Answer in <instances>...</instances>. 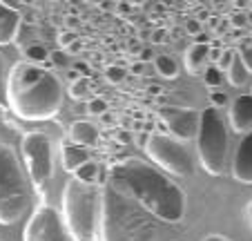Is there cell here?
<instances>
[{
    "instance_id": "4dcf8cb0",
    "label": "cell",
    "mask_w": 252,
    "mask_h": 241,
    "mask_svg": "<svg viewBox=\"0 0 252 241\" xmlns=\"http://www.w3.org/2000/svg\"><path fill=\"white\" fill-rule=\"evenodd\" d=\"M230 23H232V27H246L248 25V18H246V14H232L230 16Z\"/></svg>"
},
{
    "instance_id": "7c38bea8",
    "label": "cell",
    "mask_w": 252,
    "mask_h": 241,
    "mask_svg": "<svg viewBox=\"0 0 252 241\" xmlns=\"http://www.w3.org/2000/svg\"><path fill=\"white\" fill-rule=\"evenodd\" d=\"M228 121H230L232 132H237V134L252 132V94H239L230 103Z\"/></svg>"
},
{
    "instance_id": "d4e9b609",
    "label": "cell",
    "mask_w": 252,
    "mask_h": 241,
    "mask_svg": "<svg viewBox=\"0 0 252 241\" xmlns=\"http://www.w3.org/2000/svg\"><path fill=\"white\" fill-rule=\"evenodd\" d=\"M234 52H237V56L241 58V63L246 65V69L252 74V47L248 45V40L243 45H239V49H234Z\"/></svg>"
},
{
    "instance_id": "d6a6232c",
    "label": "cell",
    "mask_w": 252,
    "mask_h": 241,
    "mask_svg": "<svg viewBox=\"0 0 252 241\" xmlns=\"http://www.w3.org/2000/svg\"><path fill=\"white\" fill-rule=\"evenodd\" d=\"M150 58H154V52L150 47H145V49H141V54H138V61L145 65V61H150Z\"/></svg>"
},
{
    "instance_id": "d590c367",
    "label": "cell",
    "mask_w": 252,
    "mask_h": 241,
    "mask_svg": "<svg viewBox=\"0 0 252 241\" xmlns=\"http://www.w3.org/2000/svg\"><path fill=\"white\" fill-rule=\"evenodd\" d=\"M246 219H248V226H250V230H252V201L248 204V208H246Z\"/></svg>"
},
{
    "instance_id": "836d02e7",
    "label": "cell",
    "mask_w": 252,
    "mask_h": 241,
    "mask_svg": "<svg viewBox=\"0 0 252 241\" xmlns=\"http://www.w3.org/2000/svg\"><path fill=\"white\" fill-rule=\"evenodd\" d=\"M143 67H145V65H143L141 61H134V65H132V74H134V76L143 74Z\"/></svg>"
},
{
    "instance_id": "8fae6325",
    "label": "cell",
    "mask_w": 252,
    "mask_h": 241,
    "mask_svg": "<svg viewBox=\"0 0 252 241\" xmlns=\"http://www.w3.org/2000/svg\"><path fill=\"white\" fill-rule=\"evenodd\" d=\"M232 179L252 185V132L243 134L232 156Z\"/></svg>"
},
{
    "instance_id": "8d00e7d4",
    "label": "cell",
    "mask_w": 252,
    "mask_h": 241,
    "mask_svg": "<svg viewBox=\"0 0 252 241\" xmlns=\"http://www.w3.org/2000/svg\"><path fill=\"white\" fill-rule=\"evenodd\" d=\"M116 137H119L121 143H127V141H129V134L125 132V130H119V134H116Z\"/></svg>"
},
{
    "instance_id": "52a82bcc",
    "label": "cell",
    "mask_w": 252,
    "mask_h": 241,
    "mask_svg": "<svg viewBox=\"0 0 252 241\" xmlns=\"http://www.w3.org/2000/svg\"><path fill=\"white\" fill-rule=\"evenodd\" d=\"M20 156H23L27 176L36 190H43L54 179V147L52 138L43 130L25 132L20 138Z\"/></svg>"
},
{
    "instance_id": "5bb4252c",
    "label": "cell",
    "mask_w": 252,
    "mask_h": 241,
    "mask_svg": "<svg viewBox=\"0 0 252 241\" xmlns=\"http://www.w3.org/2000/svg\"><path fill=\"white\" fill-rule=\"evenodd\" d=\"M208 52L210 47L203 43H192L190 47L183 52V65L190 76H201L208 67Z\"/></svg>"
},
{
    "instance_id": "ffe728a7",
    "label": "cell",
    "mask_w": 252,
    "mask_h": 241,
    "mask_svg": "<svg viewBox=\"0 0 252 241\" xmlns=\"http://www.w3.org/2000/svg\"><path fill=\"white\" fill-rule=\"evenodd\" d=\"M23 56L27 63H32V65H38V67H45L49 63V52L45 45H38V43H33V45H27V47L23 49Z\"/></svg>"
},
{
    "instance_id": "7a4b0ae2",
    "label": "cell",
    "mask_w": 252,
    "mask_h": 241,
    "mask_svg": "<svg viewBox=\"0 0 252 241\" xmlns=\"http://www.w3.org/2000/svg\"><path fill=\"white\" fill-rule=\"evenodd\" d=\"M7 105L23 121H49L63 107L61 78L49 69L18 61L7 76Z\"/></svg>"
},
{
    "instance_id": "e575fe53",
    "label": "cell",
    "mask_w": 252,
    "mask_h": 241,
    "mask_svg": "<svg viewBox=\"0 0 252 241\" xmlns=\"http://www.w3.org/2000/svg\"><path fill=\"white\" fill-rule=\"evenodd\" d=\"M203 241H230V239L228 237H223V235H208Z\"/></svg>"
},
{
    "instance_id": "9c48e42d",
    "label": "cell",
    "mask_w": 252,
    "mask_h": 241,
    "mask_svg": "<svg viewBox=\"0 0 252 241\" xmlns=\"http://www.w3.org/2000/svg\"><path fill=\"white\" fill-rule=\"evenodd\" d=\"M61 212L49 204H40L29 214L23 228V241H67Z\"/></svg>"
},
{
    "instance_id": "1f68e13d",
    "label": "cell",
    "mask_w": 252,
    "mask_h": 241,
    "mask_svg": "<svg viewBox=\"0 0 252 241\" xmlns=\"http://www.w3.org/2000/svg\"><path fill=\"white\" fill-rule=\"evenodd\" d=\"M165 36H167V32H165V29H154V32H152V43L163 45V40H165Z\"/></svg>"
},
{
    "instance_id": "8992f818",
    "label": "cell",
    "mask_w": 252,
    "mask_h": 241,
    "mask_svg": "<svg viewBox=\"0 0 252 241\" xmlns=\"http://www.w3.org/2000/svg\"><path fill=\"white\" fill-rule=\"evenodd\" d=\"M196 154L199 163L210 176H221L228 159V125L219 109L205 107L199 112V128H196Z\"/></svg>"
},
{
    "instance_id": "cb8c5ba5",
    "label": "cell",
    "mask_w": 252,
    "mask_h": 241,
    "mask_svg": "<svg viewBox=\"0 0 252 241\" xmlns=\"http://www.w3.org/2000/svg\"><path fill=\"white\" fill-rule=\"evenodd\" d=\"M127 76V69L121 65H110L107 69H105V78L110 80V83H121V80Z\"/></svg>"
},
{
    "instance_id": "4316f807",
    "label": "cell",
    "mask_w": 252,
    "mask_h": 241,
    "mask_svg": "<svg viewBox=\"0 0 252 241\" xmlns=\"http://www.w3.org/2000/svg\"><path fill=\"white\" fill-rule=\"evenodd\" d=\"M186 32L190 34V36H196V38H199L201 34H203V23H201L199 18H188V20H186Z\"/></svg>"
},
{
    "instance_id": "ab89813d",
    "label": "cell",
    "mask_w": 252,
    "mask_h": 241,
    "mask_svg": "<svg viewBox=\"0 0 252 241\" xmlns=\"http://www.w3.org/2000/svg\"><path fill=\"white\" fill-rule=\"evenodd\" d=\"M250 94H252V92H250Z\"/></svg>"
},
{
    "instance_id": "f35d334b",
    "label": "cell",
    "mask_w": 252,
    "mask_h": 241,
    "mask_svg": "<svg viewBox=\"0 0 252 241\" xmlns=\"http://www.w3.org/2000/svg\"><path fill=\"white\" fill-rule=\"evenodd\" d=\"M246 18H248V25H252V11L250 14H246Z\"/></svg>"
},
{
    "instance_id": "3957f363",
    "label": "cell",
    "mask_w": 252,
    "mask_h": 241,
    "mask_svg": "<svg viewBox=\"0 0 252 241\" xmlns=\"http://www.w3.org/2000/svg\"><path fill=\"white\" fill-rule=\"evenodd\" d=\"M158 223L132 197L105 181L98 206V241H154Z\"/></svg>"
},
{
    "instance_id": "603a6c76",
    "label": "cell",
    "mask_w": 252,
    "mask_h": 241,
    "mask_svg": "<svg viewBox=\"0 0 252 241\" xmlns=\"http://www.w3.org/2000/svg\"><path fill=\"white\" fill-rule=\"evenodd\" d=\"M107 109H110V103L100 99V96H94L92 101H87V114H92V116H103V114H107Z\"/></svg>"
},
{
    "instance_id": "9a60e30c",
    "label": "cell",
    "mask_w": 252,
    "mask_h": 241,
    "mask_svg": "<svg viewBox=\"0 0 252 241\" xmlns=\"http://www.w3.org/2000/svg\"><path fill=\"white\" fill-rule=\"evenodd\" d=\"M87 161H90V150L74 145L71 141L61 143V166H63V170H67V172L74 174V172H76L83 163H87Z\"/></svg>"
},
{
    "instance_id": "277c9868",
    "label": "cell",
    "mask_w": 252,
    "mask_h": 241,
    "mask_svg": "<svg viewBox=\"0 0 252 241\" xmlns=\"http://www.w3.org/2000/svg\"><path fill=\"white\" fill-rule=\"evenodd\" d=\"M100 188L69 179L63 188L61 219L71 241H94L98 228Z\"/></svg>"
},
{
    "instance_id": "74e56055",
    "label": "cell",
    "mask_w": 252,
    "mask_h": 241,
    "mask_svg": "<svg viewBox=\"0 0 252 241\" xmlns=\"http://www.w3.org/2000/svg\"><path fill=\"white\" fill-rule=\"evenodd\" d=\"M81 49H83L81 40H76V43H71V45H69V49H67V52H71V54H74V52H81Z\"/></svg>"
},
{
    "instance_id": "484cf974",
    "label": "cell",
    "mask_w": 252,
    "mask_h": 241,
    "mask_svg": "<svg viewBox=\"0 0 252 241\" xmlns=\"http://www.w3.org/2000/svg\"><path fill=\"white\" fill-rule=\"evenodd\" d=\"M210 103H212L210 107H214V109H219V112H221V107H225L230 101H228V94H225V92L212 90V92H210Z\"/></svg>"
},
{
    "instance_id": "7402d4cb",
    "label": "cell",
    "mask_w": 252,
    "mask_h": 241,
    "mask_svg": "<svg viewBox=\"0 0 252 241\" xmlns=\"http://www.w3.org/2000/svg\"><path fill=\"white\" fill-rule=\"evenodd\" d=\"M201 76H203V83L210 87V90H219V87H221V80H223V71H221L217 65H208V67H205V71H203Z\"/></svg>"
},
{
    "instance_id": "ac0fdd59",
    "label": "cell",
    "mask_w": 252,
    "mask_h": 241,
    "mask_svg": "<svg viewBox=\"0 0 252 241\" xmlns=\"http://www.w3.org/2000/svg\"><path fill=\"white\" fill-rule=\"evenodd\" d=\"M69 96L74 101H92V99H94V90H92L90 76H78L76 80H71Z\"/></svg>"
},
{
    "instance_id": "4fadbf2b",
    "label": "cell",
    "mask_w": 252,
    "mask_h": 241,
    "mask_svg": "<svg viewBox=\"0 0 252 241\" xmlns=\"http://www.w3.org/2000/svg\"><path fill=\"white\" fill-rule=\"evenodd\" d=\"M20 25H23V14L0 0V47L11 45L18 38Z\"/></svg>"
},
{
    "instance_id": "83f0119b",
    "label": "cell",
    "mask_w": 252,
    "mask_h": 241,
    "mask_svg": "<svg viewBox=\"0 0 252 241\" xmlns=\"http://www.w3.org/2000/svg\"><path fill=\"white\" fill-rule=\"evenodd\" d=\"M232 58H234V49H223L221 52V56H219V61H217V67H219L221 71H228V67H230V63H232Z\"/></svg>"
},
{
    "instance_id": "d6986e66",
    "label": "cell",
    "mask_w": 252,
    "mask_h": 241,
    "mask_svg": "<svg viewBox=\"0 0 252 241\" xmlns=\"http://www.w3.org/2000/svg\"><path fill=\"white\" fill-rule=\"evenodd\" d=\"M154 67H157L158 76H163V78H167V80H174L176 76H179V63L172 56H167V54L154 56Z\"/></svg>"
},
{
    "instance_id": "f546056e",
    "label": "cell",
    "mask_w": 252,
    "mask_h": 241,
    "mask_svg": "<svg viewBox=\"0 0 252 241\" xmlns=\"http://www.w3.org/2000/svg\"><path fill=\"white\" fill-rule=\"evenodd\" d=\"M49 63H52V65L65 67L67 65V52H54V54H49Z\"/></svg>"
},
{
    "instance_id": "5b68a950",
    "label": "cell",
    "mask_w": 252,
    "mask_h": 241,
    "mask_svg": "<svg viewBox=\"0 0 252 241\" xmlns=\"http://www.w3.org/2000/svg\"><path fill=\"white\" fill-rule=\"evenodd\" d=\"M29 204L27 181L14 147L0 138V226H11Z\"/></svg>"
},
{
    "instance_id": "ba28073f",
    "label": "cell",
    "mask_w": 252,
    "mask_h": 241,
    "mask_svg": "<svg viewBox=\"0 0 252 241\" xmlns=\"http://www.w3.org/2000/svg\"><path fill=\"white\" fill-rule=\"evenodd\" d=\"M143 150H145L148 159L161 172H167V174H174V176L192 174L190 152L186 150V145L181 141L172 138L170 134L152 132L145 138V143H143Z\"/></svg>"
},
{
    "instance_id": "f1b7e54d",
    "label": "cell",
    "mask_w": 252,
    "mask_h": 241,
    "mask_svg": "<svg viewBox=\"0 0 252 241\" xmlns=\"http://www.w3.org/2000/svg\"><path fill=\"white\" fill-rule=\"evenodd\" d=\"M76 40H78V36H76L74 32H61V36H58V45H61L65 52L69 49V45L76 43Z\"/></svg>"
},
{
    "instance_id": "44dd1931",
    "label": "cell",
    "mask_w": 252,
    "mask_h": 241,
    "mask_svg": "<svg viewBox=\"0 0 252 241\" xmlns=\"http://www.w3.org/2000/svg\"><path fill=\"white\" fill-rule=\"evenodd\" d=\"M98 166H96V161H87V163H83L81 168H78L76 172H74V179L81 181V183H87V185H96V181H98Z\"/></svg>"
},
{
    "instance_id": "30bf717a",
    "label": "cell",
    "mask_w": 252,
    "mask_h": 241,
    "mask_svg": "<svg viewBox=\"0 0 252 241\" xmlns=\"http://www.w3.org/2000/svg\"><path fill=\"white\" fill-rule=\"evenodd\" d=\"M158 118L170 132V137L176 141L183 143L196 137V128H199V112L196 109L183 107V105H163L158 109Z\"/></svg>"
},
{
    "instance_id": "e0dca14e",
    "label": "cell",
    "mask_w": 252,
    "mask_h": 241,
    "mask_svg": "<svg viewBox=\"0 0 252 241\" xmlns=\"http://www.w3.org/2000/svg\"><path fill=\"white\" fill-rule=\"evenodd\" d=\"M225 76H228V83L232 87H241V85H246V83H248V76H250V71L246 69V65H243L241 58L237 56V52H234V58H232V63H230Z\"/></svg>"
},
{
    "instance_id": "2e32d148",
    "label": "cell",
    "mask_w": 252,
    "mask_h": 241,
    "mask_svg": "<svg viewBox=\"0 0 252 241\" xmlns=\"http://www.w3.org/2000/svg\"><path fill=\"white\" fill-rule=\"evenodd\" d=\"M69 141L78 147H92L98 141V130L90 121H74L69 125Z\"/></svg>"
},
{
    "instance_id": "6da1fadb",
    "label": "cell",
    "mask_w": 252,
    "mask_h": 241,
    "mask_svg": "<svg viewBox=\"0 0 252 241\" xmlns=\"http://www.w3.org/2000/svg\"><path fill=\"white\" fill-rule=\"evenodd\" d=\"M107 181L132 197L157 221L179 223L186 217V192L165 172L148 161H141L136 156L116 161L107 170Z\"/></svg>"
}]
</instances>
